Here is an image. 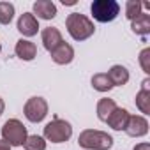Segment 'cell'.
<instances>
[{"label": "cell", "mask_w": 150, "mask_h": 150, "mask_svg": "<svg viewBox=\"0 0 150 150\" xmlns=\"http://www.w3.org/2000/svg\"><path fill=\"white\" fill-rule=\"evenodd\" d=\"M65 27L74 41H85L96 32L94 23L85 14H80V13H71L65 20Z\"/></svg>", "instance_id": "1"}, {"label": "cell", "mask_w": 150, "mask_h": 150, "mask_svg": "<svg viewBox=\"0 0 150 150\" xmlns=\"http://www.w3.org/2000/svg\"><path fill=\"white\" fill-rule=\"evenodd\" d=\"M78 143H80V146L88 148V150H108L113 145V138L108 132L87 129V131H83L80 134Z\"/></svg>", "instance_id": "2"}, {"label": "cell", "mask_w": 150, "mask_h": 150, "mask_svg": "<svg viewBox=\"0 0 150 150\" xmlns=\"http://www.w3.org/2000/svg\"><path fill=\"white\" fill-rule=\"evenodd\" d=\"M90 11H92V16H94L96 21L110 23L118 16L120 6L115 0H94L92 6H90Z\"/></svg>", "instance_id": "3"}, {"label": "cell", "mask_w": 150, "mask_h": 150, "mask_svg": "<svg viewBox=\"0 0 150 150\" xmlns=\"http://www.w3.org/2000/svg\"><path fill=\"white\" fill-rule=\"evenodd\" d=\"M2 136H4V139H6L11 146H20V145H23L25 139H27V127H25L20 120L11 118V120H7V122L4 124V127H2Z\"/></svg>", "instance_id": "4"}, {"label": "cell", "mask_w": 150, "mask_h": 150, "mask_svg": "<svg viewBox=\"0 0 150 150\" xmlns=\"http://www.w3.org/2000/svg\"><path fill=\"white\" fill-rule=\"evenodd\" d=\"M72 134V127L69 122L62 120V118H55L53 122H50L44 127V138L53 141V143H62L67 141Z\"/></svg>", "instance_id": "5"}, {"label": "cell", "mask_w": 150, "mask_h": 150, "mask_svg": "<svg viewBox=\"0 0 150 150\" xmlns=\"http://www.w3.org/2000/svg\"><path fill=\"white\" fill-rule=\"evenodd\" d=\"M48 115V104L42 97H32L25 104V117L30 122H41Z\"/></svg>", "instance_id": "6"}, {"label": "cell", "mask_w": 150, "mask_h": 150, "mask_svg": "<svg viewBox=\"0 0 150 150\" xmlns=\"http://www.w3.org/2000/svg\"><path fill=\"white\" fill-rule=\"evenodd\" d=\"M129 136L132 138H139V136H145L148 132V122L146 118L139 117V115H134V117H129V122L124 129Z\"/></svg>", "instance_id": "7"}, {"label": "cell", "mask_w": 150, "mask_h": 150, "mask_svg": "<svg viewBox=\"0 0 150 150\" xmlns=\"http://www.w3.org/2000/svg\"><path fill=\"white\" fill-rule=\"evenodd\" d=\"M18 30H20L23 35H27V37L35 35L37 30H39V21H37V18H35L32 13H23V14L20 16V20H18Z\"/></svg>", "instance_id": "8"}, {"label": "cell", "mask_w": 150, "mask_h": 150, "mask_svg": "<svg viewBox=\"0 0 150 150\" xmlns=\"http://www.w3.org/2000/svg\"><path fill=\"white\" fill-rule=\"evenodd\" d=\"M51 58H53V62H57V64H60V65L71 64L72 58H74V50H72L71 44L62 42V44H58V46L51 51Z\"/></svg>", "instance_id": "9"}, {"label": "cell", "mask_w": 150, "mask_h": 150, "mask_svg": "<svg viewBox=\"0 0 150 150\" xmlns=\"http://www.w3.org/2000/svg\"><path fill=\"white\" fill-rule=\"evenodd\" d=\"M34 13L41 20H51V18L57 16V6L51 2V0H37L34 4Z\"/></svg>", "instance_id": "10"}, {"label": "cell", "mask_w": 150, "mask_h": 150, "mask_svg": "<svg viewBox=\"0 0 150 150\" xmlns=\"http://www.w3.org/2000/svg\"><path fill=\"white\" fill-rule=\"evenodd\" d=\"M42 42H44V48H46L48 51H53L58 44L64 42L60 30L55 28V27H46V28L42 30Z\"/></svg>", "instance_id": "11"}, {"label": "cell", "mask_w": 150, "mask_h": 150, "mask_svg": "<svg viewBox=\"0 0 150 150\" xmlns=\"http://www.w3.org/2000/svg\"><path fill=\"white\" fill-rule=\"evenodd\" d=\"M16 55L21 58V60H34L35 55H37V48L34 42L27 41V39H20L16 42V48H14Z\"/></svg>", "instance_id": "12"}, {"label": "cell", "mask_w": 150, "mask_h": 150, "mask_svg": "<svg viewBox=\"0 0 150 150\" xmlns=\"http://www.w3.org/2000/svg\"><path fill=\"white\" fill-rule=\"evenodd\" d=\"M106 74H108L110 81L113 83V87H115V85L122 87V85H125V83L129 81V71H127L124 65H113Z\"/></svg>", "instance_id": "13"}, {"label": "cell", "mask_w": 150, "mask_h": 150, "mask_svg": "<svg viewBox=\"0 0 150 150\" xmlns=\"http://www.w3.org/2000/svg\"><path fill=\"white\" fill-rule=\"evenodd\" d=\"M129 117H131V115L127 113V110L117 108L106 122H108L115 131H122V129H125V125H127V122H129Z\"/></svg>", "instance_id": "14"}, {"label": "cell", "mask_w": 150, "mask_h": 150, "mask_svg": "<svg viewBox=\"0 0 150 150\" xmlns=\"http://www.w3.org/2000/svg\"><path fill=\"white\" fill-rule=\"evenodd\" d=\"M136 106L141 110V113H150V90H148V80L143 81V88L136 96Z\"/></svg>", "instance_id": "15"}, {"label": "cell", "mask_w": 150, "mask_h": 150, "mask_svg": "<svg viewBox=\"0 0 150 150\" xmlns=\"http://www.w3.org/2000/svg\"><path fill=\"white\" fill-rule=\"evenodd\" d=\"M132 32L138 34V35H146L150 32V14L146 13H141L138 18L132 20Z\"/></svg>", "instance_id": "16"}, {"label": "cell", "mask_w": 150, "mask_h": 150, "mask_svg": "<svg viewBox=\"0 0 150 150\" xmlns=\"http://www.w3.org/2000/svg\"><path fill=\"white\" fill-rule=\"evenodd\" d=\"M117 110V104H115V101L113 99H101L99 101V104H97V117L103 120V122H106L110 117H111V113Z\"/></svg>", "instance_id": "17"}, {"label": "cell", "mask_w": 150, "mask_h": 150, "mask_svg": "<svg viewBox=\"0 0 150 150\" xmlns=\"http://www.w3.org/2000/svg\"><path fill=\"white\" fill-rule=\"evenodd\" d=\"M92 87L96 90H99V92H108V90L113 88V83L110 81L106 72H99V74H96V76L92 78Z\"/></svg>", "instance_id": "18"}, {"label": "cell", "mask_w": 150, "mask_h": 150, "mask_svg": "<svg viewBox=\"0 0 150 150\" xmlns=\"http://www.w3.org/2000/svg\"><path fill=\"white\" fill-rule=\"evenodd\" d=\"M23 146H25V150H46V141H44V138L34 134V136H27Z\"/></svg>", "instance_id": "19"}, {"label": "cell", "mask_w": 150, "mask_h": 150, "mask_svg": "<svg viewBox=\"0 0 150 150\" xmlns=\"http://www.w3.org/2000/svg\"><path fill=\"white\" fill-rule=\"evenodd\" d=\"M14 16V6L11 2H0V23L9 25Z\"/></svg>", "instance_id": "20"}, {"label": "cell", "mask_w": 150, "mask_h": 150, "mask_svg": "<svg viewBox=\"0 0 150 150\" xmlns=\"http://www.w3.org/2000/svg\"><path fill=\"white\" fill-rule=\"evenodd\" d=\"M139 14H141V2H138V0H129L125 4V16L132 21Z\"/></svg>", "instance_id": "21"}, {"label": "cell", "mask_w": 150, "mask_h": 150, "mask_svg": "<svg viewBox=\"0 0 150 150\" xmlns=\"http://www.w3.org/2000/svg\"><path fill=\"white\" fill-rule=\"evenodd\" d=\"M148 55H150V50L145 48L141 51V57H139V62H141V67H143L145 72H150V57Z\"/></svg>", "instance_id": "22"}, {"label": "cell", "mask_w": 150, "mask_h": 150, "mask_svg": "<svg viewBox=\"0 0 150 150\" xmlns=\"http://www.w3.org/2000/svg\"><path fill=\"white\" fill-rule=\"evenodd\" d=\"M134 150H150V145L148 143H139L134 146Z\"/></svg>", "instance_id": "23"}, {"label": "cell", "mask_w": 150, "mask_h": 150, "mask_svg": "<svg viewBox=\"0 0 150 150\" xmlns=\"http://www.w3.org/2000/svg\"><path fill=\"white\" fill-rule=\"evenodd\" d=\"M0 150H11V145L6 139H0Z\"/></svg>", "instance_id": "24"}, {"label": "cell", "mask_w": 150, "mask_h": 150, "mask_svg": "<svg viewBox=\"0 0 150 150\" xmlns=\"http://www.w3.org/2000/svg\"><path fill=\"white\" fill-rule=\"evenodd\" d=\"M62 4L64 6H74L76 2H74V0H62Z\"/></svg>", "instance_id": "25"}, {"label": "cell", "mask_w": 150, "mask_h": 150, "mask_svg": "<svg viewBox=\"0 0 150 150\" xmlns=\"http://www.w3.org/2000/svg\"><path fill=\"white\" fill-rule=\"evenodd\" d=\"M2 113H4V101L0 99V115H2Z\"/></svg>", "instance_id": "26"}, {"label": "cell", "mask_w": 150, "mask_h": 150, "mask_svg": "<svg viewBox=\"0 0 150 150\" xmlns=\"http://www.w3.org/2000/svg\"><path fill=\"white\" fill-rule=\"evenodd\" d=\"M0 51H2V44H0Z\"/></svg>", "instance_id": "27"}]
</instances>
